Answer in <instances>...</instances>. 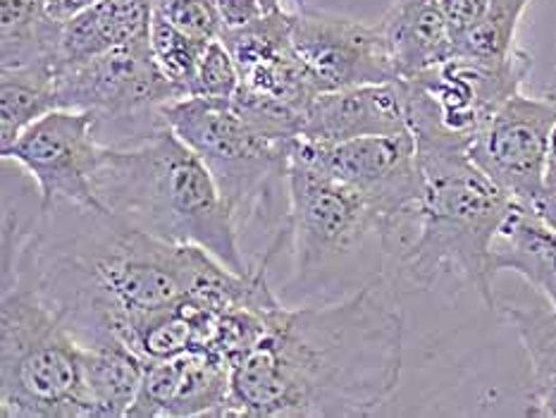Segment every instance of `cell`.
Listing matches in <instances>:
<instances>
[{"instance_id": "obj_1", "label": "cell", "mask_w": 556, "mask_h": 418, "mask_svg": "<svg viewBox=\"0 0 556 418\" xmlns=\"http://www.w3.org/2000/svg\"><path fill=\"white\" fill-rule=\"evenodd\" d=\"M404 314L387 270L330 304L280 306L232 368L225 416L354 418L390 402L402 378Z\"/></svg>"}, {"instance_id": "obj_2", "label": "cell", "mask_w": 556, "mask_h": 418, "mask_svg": "<svg viewBox=\"0 0 556 418\" xmlns=\"http://www.w3.org/2000/svg\"><path fill=\"white\" fill-rule=\"evenodd\" d=\"M93 189L108 213L137 230L201 246L239 275L253 270L208 165L170 127L137 147H103Z\"/></svg>"}, {"instance_id": "obj_3", "label": "cell", "mask_w": 556, "mask_h": 418, "mask_svg": "<svg viewBox=\"0 0 556 418\" xmlns=\"http://www.w3.org/2000/svg\"><path fill=\"white\" fill-rule=\"evenodd\" d=\"M422 201L416 237L394 258L396 273L430 290L442 273H456L497 311L492 246L516 201L470 161L468 151L418 147Z\"/></svg>"}, {"instance_id": "obj_4", "label": "cell", "mask_w": 556, "mask_h": 418, "mask_svg": "<svg viewBox=\"0 0 556 418\" xmlns=\"http://www.w3.org/2000/svg\"><path fill=\"white\" fill-rule=\"evenodd\" d=\"M81 344L36 287L3 270L0 302V416L79 418Z\"/></svg>"}, {"instance_id": "obj_5", "label": "cell", "mask_w": 556, "mask_h": 418, "mask_svg": "<svg viewBox=\"0 0 556 418\" xmlns=\"http://www.w3.org/2000/svg\"><path fill=\"white\" fill-rule=\"evenodd\" d=\"M163 115L175 135L208 165L239 235L253 220L277 218L275 201L280 189L289 187V161L296 139L251 125L229 99L189 96L167 103Z\"/></svg>"}, {"instance_id": "obj_6", "label": "cell", "mask_w": 556, "mask_h": 418, "mask_svg": "<svg viewBox=\"0 0 556 418\" xmlns=\"http://www.w3.org/2000/svg\"><path fill=\"white\" fill-rule=\"evenodd\" d=\"M58 105L87 111L103 147H137L167 129L163 107L179 101L153 58L151 36L55 69Z\"/></svg>"}, {"instance_id": "obj_7", "label": "cell", "mask_w": 556, "mask_h": 418, "mask_svg": "<svg viewBox=\"0 0 556 418\" xmlns=\"http://www.w3.org/2000/svg\"><path fill=\"white\" fill-rule=\"evenodd\" d=\"M533 58L521 48L500 63L454 55L402 79L408 129L418 147L468 151L500 107L523 89Z\"/></svg>"}, {"instance_id": "obj_8", "label": "cell", "mask_w": 556, "mask_h": 418, "mask_svg": "<svg viewBox=\"0 0 556 418\" xmlns=\"http://www.w3.org/2000/svg\"><path fill=\"white\" fill-rule=\"evenodd\" d=\"M294 155L320 167L368 199L382 220L380 246L396 258L414 242L422 201L418 143L410 131L337 143L296 139Z\"/></svg>"}, {"instance_id": "obj_9", "label": "cell", "mask_w": 556, "mask_h": 418, "mask_svg": "<svg viewBox=\"0 0 556 418\" xmlns=\"http://www.w3.org/2000/svg\"><path fill=\"white\" fill-rule=\"evenodd\" d=\"M287 185L289 206L282 235L285 246L292 244L299 284L334 268L364 246L368 237L380 242V215L356 189L294 153Z\"/></svg>"}, {"instance_id": "obj_10", "label": "cell", "mask_w": 556, "mask_h": 418, "mask_svg": "<svg viewBox=\"0 0 556 418\" xmlns=\"http://www.w3.org/2000/svg\"><path fill=\"white\" fill-rule=\"evenodd\" d=\"M103 143L96 137V119L87 111L55 107L22 131L3 161L20 165L39 189V213H51L60 203L72 208L108 213L96 197L93 175Z\"/></svg>"}, {"instance_id": "obj_11", "label": "cell", "mask_w": 556, "mask_h": 418, "mask_svg": "<svg viewBox=\"0 0 556 418\" xmlns=\"http://www.w3.org/2000/svg\"><path fill=\"white\" fill-rule=\"evenodd\" d=\"M554 125V96L533 99L518 91L494 113L468 155L516 203L533 208L547 191L545 175Z\"/></svg>"}, {"instance_id": "obj_12", "label": "cell", "mask_w": 556, "mask_h": 418, "mask_svg": "<svg viewBox=\"0 0 556 418\" xmlns=\"http://www.w3.org/2000/svg\"><path fill=\"white\" fill-rule=\"evenodd\" d=\"M292 48L318 93L399 79L378 24L301 8L292 17Z\"/></svg>"}, {"instance_id": "obj_13", "label": "cell", "mask_w": 556, "mask_h": 418, "mask_svg": "<svg viewBox=\"0 0 556 418\" xmlns=\"http://www.w3.org/2000/svg\"><path fill=\"white\" fill-rule=\"evenodd\" d=\"M232 392V368L211 352L191 350L153 358L131 404L129 418L225 416Z\"/></svg>"}, {"instance_id": "obj_14", "label": "cell", "mask_w": 556, "mask_h": 418, "mask_svg": "<svg viewBox=\"0 0 556 418\" xmlns=\"http://www.w3.org/2000/svg\"><path fill=\"white\" fill-rule=\"evenodd\" d=\"M399 131H410L402 79L320 93L304 115L301 139L337 143Z\"/></svg>"}, {"instance_id": "obj_15", "label": "cell", "mask_w": 556, "mask_h": 418, "mask_svg": "<svg viewBox=\"0 0 556 418\" xmlns=\"http://www.w3.org/2000/svg\"><path fill=\"white\" fill-rule=\"evenodd\" d=\"M151 24L153 0H96L63 22L55 69L149 39Z\"/></svg>"}, {"instance_id": "obj_16", "label": "cell", "mask_w": 556, "mask_h": 418, "mask_svg": "<svg viewBox=\"0 0 556 418\" xmlns=\"http://www.w3.org/2000/svg\"><path fill=\"white\" fill-rule=\"evenodd\" d=\"M399 79L438 67L456 55V41L440 0H394L378 22Z\"/></svg>"}, {"instance_id": "obj_17", "label": "cell", "mask_w": 556, "mask_h": 418, "mask_svg": "<svg viewBox=\"0 0 556 418\" xmlns=\"http://www.w3.org/2000/svg\"><path fill=\"white\" fill-rule=\"evenodd\" d=\"M147 358L127 344L81 346L79 418L127 416L143 380Z\"/></svg>"}, {"instance_id": "obj_18", "label": "cell", "mask_w": 556, "mask_h": 418, "mask_svg": "<svg viewBox=\"0 0 556 418\" xmlns=\"http://www.w3.org/2000/svg\"><path fill=\"white\" fill-rule=\"evenodd\" d=\"M490 268L521 275L556 308V232L533 208L516 203L494 239Z\"/></svg>"}, {"instance_id": "obj_19", "label": "cell", "mask_w": 556, "mask_h": 418, "mask_svg": "<svg viewBox=\"0 0 556 418\" xmlns=\"http://www.w3.org/2000/svg\"><path fill=\"white\" fill-rule=\"evenodd\" d=\"M0 20L3 69L39 63L58 67L63 22L46 10V0H0Z\"/></svg>"}, {"instance_id": "obj_20", "label": "cell", "mask_w": 556, "mask_h": 418, "mask_svg": "<svg viewBox=\"0 0 556 418\" xmlns=\"http://www.w3.org/2000/svg\"><path fill=\"white\" fill-rule=\"evenodd\" d=\"M58 105L55 67L48 63L0 72V151Z\"/></svg>"}, {"instance_id": "obj_21", "label": "cell", "mask_w": 556, "mask_h": 418, "mask_svg": "<svg viewBox=\"0 0 556 418\" xmlns=\"http://www.w3.org/2000/svg\"><path fill=\"white\" fill-rule=\"evenodd\" d=\"M516 328L530 364V390L556 385V308L554 306H497Z\"/></svg>"}, {"instance_id": "obj_22", "label": "cell", "mask_w": 556, "mask_h": 418, "mask_svg": "<svg viewBox=\"0 0 556 418\" xmlns=\"http://www.w3.org/2000/svg\"><path fill=\"white\" fill-rule=\"evenodd\" d=\"M533 0H490L485 15L456 41V55L500 63L516 51V34Z\"/></svg>"}, {"instance_id": "obj_23", "label": "cell", "mask_w": 556, "mask_h": 418, "mask_svg": "<svg viewBox=\"0 0 556 418\" xmlns=\"http://www.w3.org/2000/svg\"><path fill=\"white\" fill-rule=\"evenodd\" d=\"M208 46V39H199L182 29L173 27L161 15L153 12L151 24V48L153 58L159 63L165 79L177 89L179 99H187L193 89V79H197V69L201 63V55Z\"/></svg>"}, {"instance_id": "obj_24", "label": "cell", "mask_w": 556, "mask_h": 418, "mask_svg": "<svg viewBox=\"0 0 556 418\" xmlns=\"http://www.w3.org/2000/svg\"><path fill=\"white\" fill-rule=\"evenodd\" d=\"M241 87L239 69L235 65L232 55L225 48L220 39H213L205 46L201 55V63L197 69V79H193L191 96H201V99H232ZM189 99V96H187Z\"/></svg>"}, {"instance_id": "obj_25", "label": "cell", "mask_w": 556, "mask_h": 418, "mask_svg": "<svg viewBox=\"0 0 556 418\" xmlns=\"http://www.w3.org/2000/svg\"><path fill=\"white\" fill-rule=\"evenodd\" d=\"M153 12L173 27L199 39H220L223 24L217 17L215 0H153Z\"/></svg>"}, {"instance_id": "obj_26", "label": "cell", "mask_w": 556, "mask_h": 418, "mask_svg": "<svg viewBox=\"0 0 556 418\" xmlns=\"http://www.w3.org/2000/svg\"><path fill=\"white\" fill-rule=\"evenodd\" d=\"M490 0H440L444 20L450 24L454 41L476 27L480 17L485 15Z\"/></svg>"}, {"instance_id": "obj_27", "label": "cell", "mask_w": 556, "mask_h": 418, "mask_svg": "<svg viewBox=\"0 0 556 418\" xmlns=\"http://www.w3.org/2000/svg\"><path fill=\"white\" fill-rule=\"evenodd\" d=\"M215 8L223 24V31L247 27V24L256 22L265 15L261 0H215Z\"/></svg>"}, {"instance_id": "obj_28", "label": "cell", "mask_w": 556, "mask_h": 418, "mask_svg": "<svg viewBox=\"0 0 556 418\" xmlns=\"http://www.w3.org/2000/svg\"><path fill=\"white\" fill-rule=\"evenodd\" d=\"M526 414L538 416V418H556V385L530 390V402H528Z\"/></svg>"}, {"instance_id": "obj_29", "label": "cell", "mask_w": 556, "mask_h": 418, "mask_svg": "<svg viewBox=\"0 0 556 418\" xmlns=\"http://www.w3.org/2000/svg\"><path fill=\"white\" fill-rule=\"evenodd\" d=\"M96 0H46V10L51 12V15L60 22L70 20L72 15H77L84 8L93 5Z\"/></svg>"}, {"instance_id": "obj_30", "label": "cell", "mask_w": 556, "mask_h": 418, "mask_svg": "<svg viewBox=\"0 0 556 418\" xmlns=\"http://www.w3.org/2000/svg\"><path fill=\"white\" fill-rule=\"evenodd\" d=\"M533 211L556 232V194L554 191H545V194L538 199Z\"/></svg>"}, {"instance_id": "obj_31", "label": "cell", "mask_w": 556, "mask_h": 418, "mask_svg": "<svg viewBox=\"0 0 556 418\" xmlns=\"http://www.w3.org/2000/svg\"><path fill=\"white\" fill-rule=\"evenodd\" d=\"M545 189H547V191H554V194H556V125H554V129H552V139H549Z\"/></svg>"}, {"instance_id": "obj_32", "label": "cell", "mask_w": 556, "mask_h": 418, "mask_svg": "<svg viewBox=\"0 0 556 418\" xmlns=\"http://www.w3.org/2000/svg\"><path fill=\"white\" fill-rule=\"evenodd\" d=\"M296 5H299V8H304V0H296Z\"/></svg>"}, {"instance_id": "obj_33", "label": "cell", "mask_w": 556, "mask_h": 418, "mask_svg": "<svg viewBox=\"0 0 556 418\" xmlns=\"http://www.w3.org/2000/svg\"><path fill=\"white\" fill-rule=\"evenodd\" d=\"M552 96H554V99H556V87H554V91H552Z\"/></svg>"}]
</instances>
